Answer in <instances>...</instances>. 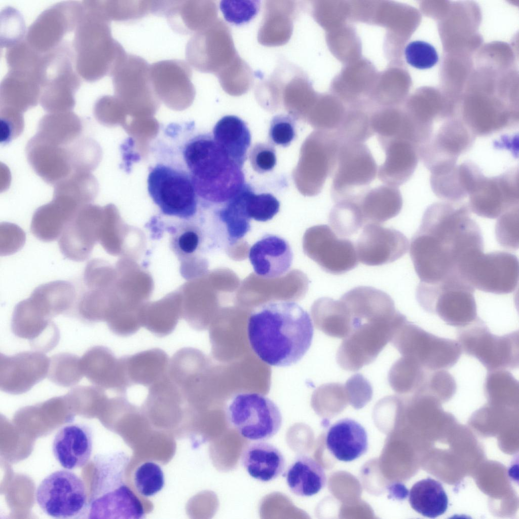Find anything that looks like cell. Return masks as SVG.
<instances>
[{
  "instance_id": "obj_24",
  "label": "cell",
  "mask_w": 519,
  "mask_h": 519,
  "mask_svg": "<svg viewBox=\"0 0 519 519\" xmlns=\"http://www.w3.org/2000/svg\"><path fill=\"white\" fill-rule=\"evenodd\" d=\"M25 151L31 168L48 183L55 185L73 172L68 145H54L35 135L28 141Z\"/></svg>"
},
{
  "instance_id": "obj_22",
  "label": "cell",
  "mask_w": 519,
  "mask_h": 519,
  "mask_svg": "<svg viewBox=\"0 0 519 519\" xmlns=\"http://www.w3.org/2000/svg\"><path fill=\"white\" fill-rule=\"evenodd\" d=\"M81 365L84 376L95 386L126 395L129 387L121 357L117 358L108 348L93 347L83 355Z\"/></svg>"
},
{
  "instance_id": "obj_48",
  "label": "cell",
  "mask_w": 519,
  "mask_h": 519,
  "mask_svg": "<svg viewBox=\"0 0 519 519\" xmlns=\"http://www.w3.org/2000/svg\"><path fill=\"white\" fill-rule=\"evenodd\" d=\"M484 391L490 400H517L519 395L518 382L506 369L488 371L484 384Z\"/></svg>"
},
{
  "instance_id": "obj_47",
  "label": "cell",
  "mask_w": 519,
  "mask_h": 519,
  "mask_svg": "<svg viewBox=\"0 0 519 519\" xmlns=\"http://www.w3.org/2000/svg\"><path fill=\"white\" fill-rule=\"evenodd\" d=\"M49 380L64 387L78 384L84 376L81 358L69 353H60L50 358L48 374Z\"/></svg>"
},
{
  "instance_id": "obj_31",
  "label": "cell",
  "mask_w": 519,
  "mask_h": 519,
  "mask_svg": "<svg viewBox=\"0 0 519 519\" xmlns=\"http://www.w3.org/2000/svg\"><path fill=\"white\" fill-rule=\"evenodd\" d=\"M327 450L338 460L352 461L367 451L368 436L365 428L357 421L342 419L328 429L325 438Z\"/></svg>"
},
{
  "instance_id": "obj_17",
  "label": "cell",
  "mask_w": 519,
  "mask_h": 519,
  "mask_svg": "<svg viewBox=\"0 0 519 519\" xmlns=\"http://www.w3.org/2000/svg\"><path fill=\"white\" fill-rule=\"evenodd\" d=\"M476 136L464 123L451 121L440 126L419 150V156L428 169L457 163L458 158L472 146Z\"/></svg>"
},
{
  "instance_id": "obj_4",
  "label": "cell",
  "mask_w": 519,
  "mask_h": 519,
  "mask_svg": "<svg viewBox=\"0 0 519 519\" xmlns=\"http://www.w3.org/2000/svg\"><path fill=\"white\" fill-rule=\"evenodd\" d=\"M106 20L94 12L85 11L76 28L72 45L76 69L89 82L113 73L122 59L116 56L119 54L109 52L116 44L111 39Z\"/></svg>"
},
{
  "instance_id": "obj_51",
  "label": "cell",
  "mask_w": 519,
  "mask_h": 519,
  "mask_svg": "<svg viewBox=\"0 0 519 519\" xmlns=\"http://www.w3.org/2000/svg\"><path fill=\"white\" fill-rule=\"evenodd\" d=\"M279 200L270 193H254L252 188L248 194L246 207L248 216L257 221L272 219L279 211Z\"/></svg>"
},
{
  "instance_id": "obj_8",
  "label": "cell",
  "mask_w": 519,
  "mask_h": 519,
  "mask_svg": "<svg viewBox=\"0 0 519 519\" xmlns=\"http://www.w3.org/2000/svg\"><path fill=\"white\" fill-rule=\"evenodd\" d=\"M518 331L492 333L479 318L460 327L458 342L462 351L477 359L488 370L514 369L519 364Z\"/></svg>"
},
{
  "instance_id": "obj_42",
  "label": "cell",
  "mask_w": 519,
  "mask_h": 519,
  "mask_svg": "<svg viewBox=\"0 0 519 519\" xmlns=\"http://www.w3.org/2000/svg\"><path fill=\"white\" fill-rule=\"evenodd\" d=\"M409 502L412 508L421 515L435 518L447 510L448 498L439 482L427 478L413 486L410 491Z\"/></svg>"
},
{
  "instance_id": "obj_60",
  "label": "cell",
  "mask_w": 519,
  "mask_h": 519,
  "mask_svg": "<svg viewBox=\"0 0 519 519\" xmlns=\"http://www.w3.org/2000/svg\"><path fill=\"white\" fill-rule=\"evenodd\" d=\"M0 140L6 144L18 137L24 128L23 115L8 111H0Z\"/></svg>"
},
{
  "instance_id": "obj_11",
  "label": "cell",
  "mask_w": 519,
  "mask_h": 519,
  "mask_svg": "<svg viewBox=\"0 0 519 519\" xmlns=\"http://www.w3.org/2000/svg\"><path fill=\"white\" fill-rule=\"evenodd\" d=\"M406 319L400 313L391 319L364 322L353 327L338 349V364L345 370L355 372L372 363Z\"/></svg>"
},
{
  "instance_id": "obj_26",
  "label": "cell",
  "mask_w": 519,
  "mask_h": 519,
  "mask_svg": "<svg viewBox=\"0 0 519 519\" xmlns=\"http://www.w3.org/2000/svg\"><path fill=\"white\" fill-rule=\"evenodd\" d=\"M84 206L64 194L54 193L52 200L34 212L30 225L39 240L50 242L60 237L67 225Z\"/></svg>"
},
{
  "instance_id": "obj_40",
  "label": "cell",
  "mask_w": 519,
  "mask_h": 519,
  "mask_svg": "<svg viewBox=\"0 0 519 519\" xmlns=\"http://www.w3.org/2000/svg\"><path fill=\"white\" fill-rule=\"evenodd\" d=\"M80 118L72 111L48 113L39 121L35 135L54 145L66 146L81 136Z\"/></svg>"
},
{
  "instance_id": "obj_45",
  "label": "cell",
  "mask_w": 519,
  "mask_h": 519,
  "mask_svg": "<svg viewBox=\"0 0 519 519\" xmlns=\"http://www.w3.org/2000/svg\"><path fill=\"white\" fill-rule=\"evenodd\" d=\"M328 223L333 232L341 238L357 233L365 225L355 199L335 203L329 212Z\"/></svg>"
},
{
  "instance_id": "obj_54",
  "label": "cell",
  "mask_w": 519,
  "mask_h": 519,
  "mask_svg": "<svg viewBox=\"0 0 519 519\" xmlns=\"http://www.w3.org/2000/svg\"><path fill=\"white\" fill-rule=\"evenodd\" d=\"M261 1L256 0H223L219 4L225 20L241 25L250 22L258 13Z\"/></svg>"
},
{
  "instance_id": "obj_37",
  "label": "cell",
  "mask_w": 519,
  "mask_h": 519,
  "mask_svg": "<svg viewBox=\"0 0 519 519\" xmlns=\"http://www.w3.org/2000/svg\"><path fill=\"white\" fill-rule=\"evenodd\" d=\"M76 291L70 282L57 280L36 288L29 299L47 317L69 314L76 304Z\"/></svg>"
},
{
  "instance_id": "obj_33",
  "label": "cell",
  "mask_w": 519,
  "mask_h": 519,
  "mask_svg": "<svg viewBox=\"0 0 519 519\" xmlns=\"http://www.w3.org/2000/svg\"><path fill=\"white\" fill-rule=\"evenodd\" d=\"M121 358L129 387L139 385L149 388L168 373V355L158 348L122 356Z\"/></svg>"
},
{
  "instance_id": "obj_29",
  "label": "cell",
  "mask_w": 519,
  "mask_h": 519,
  "mask_svg": "<svg viewBox=\"0 0 519 519\" xmlns=\"http://www.w3.org/2000/svg\"><path fill=\"white\" fill-rule=\"evenodd\" d=\"M385 153L378 167V178L384 184L398 187L407 181L417 167L419 158L417 147L403 139H394L381 145Z\"/></svg>"
},
{
  "instance_id": "obj_50",
  "label": "cell",
  "mask_w": 519,
  "mask_h": 519,
  "mask_svg": "<svg viewBox=\"0 0 519 519\" xmlns=\"http://www.w3.org/2000/svg\"><path fill=\"white\" fill-rule=\"evenodd\" d=\"M134 481L139 494L144 497L152 496L163 488L164 473L161 467L157 463L146 462L137 468Z\"/></svg>"
},
{
  "instance_id": "obj_36",
  "label": "cell",
  "mask_w": 519,
  "mask_h": 519,
  "mask_svg": "<svg viewBox=\"0 0 519 519\" xmlns=\"http://www.w3.org/2000/svg\"><path fill=\"white\" fill-rule=\"evenodd\" d=\"M212 136L228 156L243 168L251 141L250 131L245 121L236 116H225L214 125Z\"/></svg>"
},
{
  "instance_id": "obj_46",
  "label": "cell",
  "mask_w": 519,
  "mask_h": 519,
  "mask_svg": "<svg viewBox=\"0 0 519 519\" xmlns=\"http://www.w3.org/2000/svg\"><path fill=\"white\" fill-rule=\"evenodd\" d=\"M98 185L90 172H75L54 185V193L66 195L83 206L95 200Z\"/></svg>"
},
{
  "instance_id": "obj_21",
  "label": "cell",
  "mask_w": 519,
  "mask_h": 519,
  "mask_svg": "<svg viewBox=\"0 0 519 519\" xmlns=\"http://www.w3.org/2000/svg\"><path fill=\"white\" fill-rule=\"evenodd\" d=\"M11 329L16 336L29 340L33 348L42 352L53 349L59 340V331L55 324L43 315L28 298L16 305Z\"/></svg>"
},
{
  "instance_id": "obj_23",
  "label": "cell",
  "mask_w": 519,
  "mask_h": 519,
  "mask_svg": "<svg viewBox=\"0 0 519 519\" xmlns=\"http://www.w3.org/2000/svg\"><path fill=\"white\" fill-rule=\"evenodd\" d=\"M340 300L349 311L351 329L364 322L392 318L399 313L388 294L371 286L355 287L344 293Z\"/></svg>"
},
{
  "instance_id": "obj_53",
  "label": "cell",
  "mask_w": 519,
  "mask_h": 519,
  "mask_svg": "<svg viewBox=\"0 0 519 519\" xmlns=\"http://www.w3.org/2000/svg\"><path fill=\"white\" fill-rule=\"evenodd\" d=\"M495 235L498 243L502 247L516 250L518 242V206L502 214L496 221Z\"/></svg>"
},
{
  "instance_id": "obj_7",
  "label": "cell",
  "mask_w": 519,
  "mask_h": 519,
  "mask_svg": "<svg viewBox=\"0 0 519 519\" xmlns=\"http://www.w3.org/2000/svg\"><path fill=\"white\" fill-rule=\"evenodd\" d=\"M390 342L402 356L429 371L452 367L462 352L457 341L436 336L407 320L396 329Z\"/></svg>"
},
{
  "instance_id": "obj_16",
  "label": "cell",
  "mask_w": 519,
  "mask_h": 519,
  "mask_svg": "<svg viewBox=\"0 0 519 519\" xmlns=\"http://www.w3.org/2000/svg\"><path fill=\"white\" fill-rule=\"evenodd\" d=\"M305 239L308 255L325 272L341 275L357 266L358 260L354 243L339 237L328 226L311 228Z\"/></svg>"
},
{
  "instance_id": "obj_6",
  "label": "cell",
  "mask_w": 519,
  "mask_h": 519,
  "mask_svg": "<svg viewBox=\"0 0 519 519\" xmlns=\"http://www.w3.org/2000/svg\"><path fill=\"white\" fill-rule=\"evenodd\" d=\"M461 277L474 289L498 294L513 292L518 285L519 267L516 255L499 251L468 253L458 267Z\"/></svg>"
},
{
  "instance_id": "obj_1",
  "label": "cell",
  "mask_w": 519,
  "mask_h": 519,
  "mask_svg": "<svg viewBox=\"0 0 519 519\" xmlns=\"http://www.w3.org/2000/svg\"><path fill=\"white\" fill-rule=\"evenodd\" d=\"M470 215L468 205L459 202H436L427 208L409 246L420 282L433 284L461 277L462 259L473 250H484L481 230Z\"/></svg>"
},
{
  "instance_id": "obj_27",
  "label": "cell",
  "mask_w": 519,
  "mask_h": 519,
  "mask_svg": "<svg viewBox=\"0 0 519 519\" xmlns=\"http://www.w3.org/2000/svg\"><path fill=\"white\" fill-rule=\"evenodd\" d=\"M248 257L257 275L273 279L282 276L289 271L293 253L285 239L278 235L268 234L250 247Z\"/></svg>"
},
{
  "instance_id": "obj_59",
  "label": "cell",
  "mask_w": 519,
  "mask_h": 519,
  "mask_svg": "<svg viewBox=\"0 0 519 519\" xmlns=\"http://www.w3.org/2000/svg\"><path fill=\"white\" fill-rule=\"evenodd\" d=\"M348 398L344 385L329 383L321 385L314 392L313 401L316 405H333L343 406Z\"/></svg>"
},
{
  "instance_id": "obj_55",
  "label": "cell",
  "mask_w": 519,
  "mask_h": 519,
  "mask_svg": "<svg viewBox=\"0 0 519 519\" xmlns=\"http://www.w3.org/2000/svg\"><path fill=\"white\" fill-rule=\"evenodd\" d=\"M295 126V120L290 115L280 114L273 117L269 130L270 143L284 147L289 146L296 137Z\"/></svg>"
},
{
  "instance_id": "obj_3",
  "label": "cell",
  "mask_w": 519,
  "mask_h": 519,
  "mask_svg": "<svg viewBox=\"0 0 519 519\" xmlns=\"http://www.w3.org/2000/svg\"><path fill=\"white\" fill-rule=\"evenodd\" d=\"M182 153L199 199L223 204L246 183L243 168L228 156L212 135L203 134L192 138Z\"/></svg>"
},
{
  "instance_id": "obj_41",
  "label": "cell",
  "mask_w": 519,
  "mask_h": 519,
  "mask_svg": "<svg viewBox=\"0 0 519 519\" xmlns=\"http://www.w3.org/2000/svg\"><path fill=\"white\" fill-rule=\"evenodd\" d=\"M251 186L245 183L232 198L222 204L217 214L224 225L228 240L233 244L243 238L250 230V218L246 207V198Z\"/></svg>"
},
{
  "instance_id": "obj_34",
  "label": "cell",
  "mask_w": 519,
  "mask_h": 519,
  "mask_svg": "<svg viewBox=\"0 0 519 519\" xmlns=\"http://www.w3.org/2000/svg\"><path fill=\"white\" fill-rule=\"evenodd\" d=\"M241 462L248 474L262 482H269L282 474L286 462L281 451L264 441L248 444L243 450Z\"/></svg>"
},
{
  "instance_id": "obj_61",
  "label": "cell",
  "mask_w": 519,
  "mask_h": 519,
  "mask_svg": "<svg viewBox=\"0 0 519 519\" xmlns=\"http://www.w3.org/2000/svg\"><path fill=\"white\" fill-rule=\"evenodd\" d=\"M4 15V34L2 46L11 47L21 42L25 34V24L19 12L12 8V16Z\"/></svg>"
},
{
  "instance_id": "obj_20",
  "label": "cell",
  "mask_w": 519,
  "mask_h": 519,
  "mask_svg": "<svg viewBox=\"0 0 519 519\" xmlns=\"http://www.w3.org/2000/svg\"><path fill=\"white\" fill-rule=\"evenodd\" d=\"M103 213L100 207L92 203L80 209L59 239L60 250L65 257L83 262L90 256L99 241Z\"/></svg>"
},
{
  "instance_id": "obj_56",
  "label": "cell",
  "mask_w": 519,
  "mask_h": 519,
  "mask_svg": "<svg viewBox=\"0 0 519 519\" xmlns=\"http://www.w3.org/2000/svg\"><path fill=\"white\" fill-rule=\"evenodd\" d=\"M404 53L406 62L418 69L430 68L438 61V56L434 47L424 41L411 42L406 47Z\"/></svg>"
},
{
  "instance_id": "obj_2",
  "label": "cell",
  "mask_w": 519,
  "mask_h": 519,
  "mask_svg": "<svg viewBox=\"0 0 519 519\" xmlns=\"http://www.w3.org/2000/svg\"><path fill=\"white\" fill-rule=\"evenodd\" d=\"M247 331L251 349L262 361L287 366L308 351L314 328L309 314L299 304L278 301L256 308L249 317Z\"/></svg>"
},
{
  "instance_id": "obj_14",
  "label": "cell",
  "mask_w": 519,
  "mask_h": 519,
  "mask_svg": "<svg viewBox=\"0 0 519 519\" xmlns=\"http://www.w3.org/2000/svg\"><path fill=\"white\" fill-rule=\"evenodd\" d=\"M36 502L54 518H77L88 512L86 491L82 479L73 472L56 471L46 476L35 492Z\"/></svg>"
},
{
  "instance_id": "obj_63",
  "label": "cell",
  "mask_w": 519,
  "mask_h": 519,
  "mask_svg": "<svg viewBox=\"0 0 519 519\" xmlns=\"http://www.w3.org/2000/svg\"><path fill=\"white\" fill-rule=\"evenodd\" d=\"M199 244L198 234L193 231H187L178 238V245L183 252L190 254L194 252Z\"/></svg>"
},
{
  "instance_id": "obj_15",
  "label": "cell",
  "mask_w": 519,
  "mask_h": 519,
  "mask_svg": "<svg viewBox=\"0 0 519 519\" xmlns=\"http://www.w3.org/2000/svg\"><path fill=\"white\" fill-rule=\"evenodd\" d=\"M518 168L492 177L483 175L469 194L470 210L481 217L495 219L518 206Z\"/></svg>"
},
{
  "instance_id": "obj_35",
  "label": "cell",
  "mask_w": 519,
  "mask_h": 519,
  "mask_svg": "<svg viewBox=\"0 0 519 519\" xmlns=\"http://www.w3.org/2000/svg\"><path fill=\"white\" fill-rule=\"evenodd\" d=\"M356 199L365 225H380L396 216L403 204L398 187L386 184L368 189Z\"/></svg>"
},
{
  "instance_id": "obj_12",
  "label": "cell",
  "mask_w": 519,
  "mask_h": 519,
  "mask_svg": "<svg viewBox=\"0 0 519 519\" xmlns=\"http://www.w3.org/2000/svg\"><path fill=\"white\" fill-rule=\"evenodd\" d=\"M378 167L364 143L341 142L332 175L331 195L335 202L356 198L369 188Z\"/></svg>"
},
{
  "instance_id": "obj_32",
  "label": "cell",
  "mask_w": 519,
  "mask_h": 519,
  "mask_svg": "<svg viewBox=\"0 0 519 519\" xmlns=\"http://www.w3.org/2000/svg\"><path fill=\"white\" fill-rule=\"evenodd\" d=\"M144 510L139 499L124 484L115 490L90 500L88 518L140 519Z\"/></svg>"
},
{
  "instance_id": "obj_18",
  "label": "cell",
  "mask_w": 519,
  "mask_h": 519,
  "mask_svg": "<svg viewBox=\"0 0 519 519\" xmlns=\"http://www.w3.org/2000/svg\"><path fill=\"white\" fill-rule=\"evenodd\" d=\"M50 358L39 351L0 356V389L21 394L30 390L48 374Z\"/></svg>"
},
{
  "instance_id": "obj_38",
  "label": "cell",
  "mask_w": 519,
  "mask_h": 519,
  "mask_svg": "<svg viewBox=\"0 0 519 519\" xmlns=\"http://www.w3.org/2000/svg\"><path fill=\"white\" fill-rule=\"evenodd\" d=\"M284 474L290 492L300 497L317 494L326 482L322 467L313 458L304 455L297 456Z\"/></svg>"
},
{
  "instance_id": "obj_62",
  "label": "cell",
  "mask_w": 519,
  "mask_h": 519,
  "mask_svg": "<svg viewBox=\"0 0 519 519\" xmlns=\"http://www.w3.org/2000/svg\"><path fill=\"white\" fill-rule=\"evenodd\" d=\"M4 225V241H1V254L13 253L21 247L25 241V234L17 226L5 223Z\"/></svg>"
},
{
  "instance_id": "obj_25",
  "label": "cell",
  "mask_w": 519,
  "mask_h": 519,
  "mask_svg": "<svg viewBox=\"0 0 519 519\" xmlns=\"http://www.w3.org/2000/svg\"><path fill=\"white\" fill-rule=\"evenodd\" d=\"M341 141L335 132L319 130L308 141V192L319 193L334 171Z\"/></svg>"
},
{
  "instance_id": "obj_49",
  "label": "cell",
  "mask_w": 519,
  "mask_h": 519,
  "mask_svg": "<svg viewBox=\"0 0 519 519\" xmlns=\"http://www.w3.org/2000/svg\"><path fill=\"white\" fill-rule=\"evenodd\" d=\"M68 149L73 172H91L95 169L100 161V147L90 137L81 136L69 144Z\"/></svg>"
},
{
  "instance_id": "obj_30",
  "label": "cell",
  "mask_w": 519,
  "mask_h": 519,
  "mask_svg": "<svg viewBox=\"0 0 519 519\" xmlns=\"http://www.w3.org/2000/svg\"><path fill=\"white\" fill-rule=\"evenodd\" d=\"M41 86L33 72L10 69L1 83L0 109L23 114L37 105Z\"/></svg>"
},
{
  "instance_id": "obj_39",
  "label": "cell",
  "mask_w": 519,
  "mask_h": 519,
  "mask_svg": "<svg viewBox=\"0 0 519 519\" xmlns=\"http://www.w3.org/2000/svg\"><path fill=\"white\" fill-rule=\"evenodd\" d=\"M312 315L317 328L333 338H345L351 330V318L345 303L328 297L316 300Z\"/></svg>"
},
{
  "instance_id": "obj_5",
  "label": "cell",
  "mask_w": 519,
  "mask_h": 519,
  "mask_svg": "<svg viewBox=\"0 0 519 519\" xmlns=\"http://www.w3.org/2000/svg\"><path fill=\"white\" fill-rule=\"evenodd\" d=\"M475 289L460 278L433 284L420 282L417 300L425 311L436 314L448 325L462 327L478 318Z\"/></svg>"
},
{
  "instance_id": "obj_44",
  "label": "cell",
  "mask_w": 519,
  "mask_h": 519,
  "mask_svg": "<svg viewBox=\"0 0 519 519\" xmlns=\"http://www.w3.org/2000/svg\"><path fill=\"white\" fill-rule=\"evenodd\" d=\"M430 172L431 189L440 199L458 202L468 196L463 186L457 164L444 165Z\"/></svg>"
},
{
  "instance_id": "obj_13",
  "label": "cell",
  "mask_w": 519,
  "mask_h": 519,
  "mask_svg": "<svg viewBox=\"0 0 519 519\" xmlns=\"http://www.w3.org/2000/svg\"><path fill=\"white\" fill-rule=\"evenodd\" d=\"M73 54L59 48L44 58L40 72V101L48 113L70 112L75 105V94L80 80L72 67Z\"/></svg>"
},
{
  "instance_id": "obj_43",
  "label": "cell",
  "mask_w": 519,
  "mask_h": 519,
  "mask_svg": "<svg viewBox=\"0 0 519 519\" xmlns=\"http://www.w3.org/2000/svg\"><path fill=\"white\" fill-rule=\"evenodd\" d=\"M428 371L414 359L402 356L390 368L388 383L396 393L412 395L420 391Z\"/></svg>"
},
{
  "instance_id": "obj_58",
  "label": "cell",
  "mask_w": 519,
  "mask_h": 519,
  "mask_svg": "<svg viewBox=\"0 0 519 519\" xmlns=\"http://www.w3.org/2000/svg\"><path fill=\"white\" fill-rule=\"evenodd\" d=\"M344 386L348 398L355 407L364 405L373 397L372 386L361 374L357 373L350 377Z\"/></svg>"
},
{
  "instance_id": "obj_28",
  "label": "cell",
  "mask_w": 519,
  "mask_h": 519,
  "mask_svg": "<svg viewBox=\"0 0 519 519\" xmlns=\"http://www.w3.org/2000/svg\"><path fill=\"white\" fill-rule=\"evenodd\" d=\"M93 448V433L85 424L66 425L56 433L52 444L54 456L65 469L70 470L85 465Z\"/></svg>"
},
{
  "instance_id": "obj_9",
  "label": "cell",
  "mask_w": 519,
  "mask_h": 519,
  "mask_svg": "<svg viewBox=\"0 0 519 519\" xmlns=\"http://www.w3.org/2000/svg\"><path fill=\"white\" fill-rule=\"evenodd\" d=\"M228 422L240 435L251 441H264L281 428L282 417L276 404L256 392L234 395L227 409Z\"/></svg>"
},
{
  "instance_id": "obj_57",
  "label": "cell",
  "mask_w": 519,
  "mask_h": 519,
  "mask_svg": "<svg viewBox=\"0 0 519 519\" xmlns=\"http://www.w3.org/2000/svg\"><path fill=\"white\" fill-rule=\"evenodd\" d=\"M248 156L252 168L260 174L272 170L277 164L276 150L270 143H255L250 149Z\"/></svg>"
},
{
  "instance_id": "obj_19",
  "label": "cell",
  "mask_w": 519,
  "mask_h": 519,
  "mask_svg": "<svg viewBox=\"0 0 519 519\" xmlns=\"http://www.w3.org/2000/svg\"><path fill=\"white\" fill-rule=\"evenodd\" d=\"M409 241L399 231L379 224L365 225L356 242L358 261L370 266L392 263L403 256Z\"/></svg>"
},
{
  "instance_id": "obj_10",
  "label": "cell",
  "mask_w": 519,
  "mask_h": 519,
  "mask_svg": "<svg viewBox=\"0 0 519 519\" xmlns=\"http://www.w3.org/2000/svg\"><path fill=\"white\" fill-rule=\"evenodd\" d=\"M147 183L150 197L164 214L189 219L196 214L199 198L188 172L158 164L150 169Z\"/></svg>"
},
{
  "instance_id": "obj_52",
  "label": "cell",
  "mask_w": 519,
  "mask_h": 519,
  "mask_svg": "<svg viewBox=\"0 0 519 519\" xmlns=\"http://www.w3.org/2000/svg\"><path fill=\"white\" fill-rule=\"evenodd\" d=\"M457 384L453 376L445 369L428 371L423 385L418 393L435 399L446 400L456 393Z\"/></svg>"
}]
</instances>
